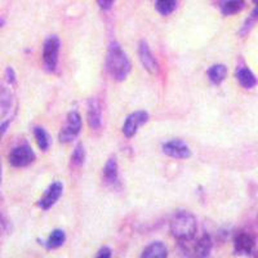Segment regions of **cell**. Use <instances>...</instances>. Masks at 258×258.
<instances>
[{
	"instance_id": "1",
	"label": "cell",
	"mask_w": 258,
	"mask_h": 258,
	"mask_svg": "<svg viewBox=\"0 0 258 258\" xmlns=\"http://www.w3.org/2000/svg\"><path fill=\"white\" fill-rule=\"evenodd\" d=\"M106 66L109 70L110 75L117 82H123L131 73L132 64L129 61L126 53L124 52L120 44L116 41H112L107 49V57H106Z\"/></svg>"
},
{
	"instance_id": "2",
	"label": "cell",
	"mask_w": 258,
	"mask_h": 258,
	"mask_svg": "<svg viewBox=\"0 0 258 258\" xmlns=\"http://www.w3.org/2000/svg\"><path fill=\"white\" fill-rule=\"evenodd\" d=\"M198 230L197 218L187 211H179L170 222V232L179 241L192 240Z\"/></svg>"
},
{
	"instance_id": "3",
	"label": "cell",
	"mask_w": 258,
	"mask_h": 258,
	"mask_svg": "<svg viewBox=\"0 0 258 258\" xmlns=\"http://www.w3.org/2000/svg\"><path fill=\"white\" fill-rule=\"evenodd\" d=\"M80 131H82V117H80L79 112L71 111L68 115L66 123H64V125L61 129V132H59V141L62 144L73 142L74 140H77Z\"/></svg>"
},
{
	"instance_id": "4",
	"label": "cell",
	"mask_w": 258,
	"mask_h": 258,
	"mask_svg": "<svg viewBox=\"0 0 258 258\" xmlns=\"http://www.w3.org/2000/svg\"><path fill=\"white\" fill-rule=\"evenodd\" d=\"M59 47H61V41L58 36L52 35L45 40L44 48H43V62L48 71H54L57 68V62H58Z\"/></svg>"
},
{
	"instance_id": "5",
	"label": "cell",
	"mask_w": 258,
	"mask_h": 258,
	"mask_svg": "<svg viewBox=\"0 0 258 258\" xmlns=\"http://www.w3.org/2000/svg\"><path fill=\"white\" fill-rule=\"evenodd\" d=\"M34 160H35V153L26 144L15 147L12 150V153L9 154V163L16 168L27 167Z\"/></svg>"
},
{
	"instance_id": "6",
	"label": "cell",
	"mask_w": 258,
	"mask_h": 258,
	"mask_svg": "<svg viewBox=\"0 0 258 258\" xmlns=\"http://www.w3.org/2000/svg\"><path fill=\"white\" fill-rule=\"evenodd\" d=\"M149 121V114L146 111H136L129 115L124 121L123 133L126 138H132L137 133L138 128Z\"/></svg>"
},
{
	"instance_id": "7",
	"label": "cell",
	"mask_w": 258,
	"mask_h": 258,
	"mask_svg": "<svg viewBox=\"0 0 258 258\" xmlns=\"http://www.w3.org/2000/svg\"><path fill=\"white\" fill-rule=\"evenodd\" d=\"M62 192H63V185H62V182H53L52 185L47 188L44 195L41 197V199L39 200V207H40L43 211L50 209L57 202H58L59 198L62 197Z\"/></svg>"
},
{
	"instance_id": "8",
	"label": "cell",
	"mask_w": 258,
	"mask_h": 258,
	"mask_svg": "<svg viewBox=\"0 0 258 258\" xmlns=\"http://www.w3.org/2000/svg\"><path fill=\"white\" fill-rule=\"evenodd\" d=\"M165 155L174 159H188L191 156V150L187 145L181 140H172L163 146Z\"/></svg>"
},
{
	"instance_id": "9",
	"label": "cell",
	"mask_w": 258,
	"mask_h": 258,
	"mask_svg": "<svg viewBox=\"0 0 258 258\" xmlns=\"http://www.w3.org/2000/svg\"><path fill=\"white\" fill-rule=\"evenodd\" d=\"M138 56L141 59V63L144 64L145 70L150 74H156L159 71V63L155 59L154 54L150 50L149 44L146 41L142 40L140 43V47H138Z\"/></svg>"
},
{
	"instance_id": "10",
	"label": "cell",
	"mask_w": 258,
	"mask_h": 258,
	"mask_svg": "<svg viewBox=\"0 0 258 258\" xmlns=\"http://www.w3.org/2000/svg\"><path fill=\"white\" fill-rule=\"evenodd\" d=\"M235 252L239 254H250L253 253L255 248V240L252 235L246 234V232H241L239 234L234 240Z\"/></svg>"
},
{
	"instance_id": "11",
	"label": "cell",
	"mask_w": 258,
	"mask_h": 258,
	"mask_svg": "<svg viewBox=\"0 0 258 258\" xmlns=\"http://www.w3.org/2000/svg\"><path fill=\"white\" fill-rule=\"evenodd\" d=\"M88 123L92 129H98L102 125V109L96 98H92L88 105Z\"/></svg>"
},
{
	"instance_id": "12",
	"label": "cell",
	"mask_w": 258,
	"mask_h": 258,
	"mask_svg": "<svg viewBox=\"0 0 258 258\" xmlns=\"http://www.w3.org/2000/svg\"><path fill=\"white\" fill-rule=\"evenodd\" d=\"M236 79H238L239 84L245 89H252L257 85V78L252 70L248 68H240L236 71Z\"/></svg>"
},
{
	"instance_id": "13",
	"label": "cell",
	"mask_w": 258,
	"mask_h": 258,
	"mask_svg": "<svg viewBox=\"0 0 258 258\" xmlns=\"http://www.w3.org/2000/svg\"><path fill=\"white\" fill-rule=\"evenodd\" d=\"M144 258H165L168 257V249L167 246L161 241H155V243L150 244L146 246V249L142 253Z\"/></svg>"
},
{
	"instance_id": "14",
	"label": "cell",
	"mask_w": 258,
	"mask_h": 258,
	"mask_svg": "<svg viewBox=\"0 0 258 258\" xmlns=\"http://www.w3.org/2000/svg\"><path fill=\"white\" fill-rule=\"evenodd\" d=\"M103 177L110 185H115L117 183V179H119V172H117V163L115 158H110L107 160V163L105 164L103 168Z\"/></svg>"
},
{
	"instance_id": "15",
	"label": "cell",
	"mask_w": 258,
	"mask_h": 258,
	"mask_svg": "<svg viewBox=\"0 0 258 258\" xmlns=\"http://www.w3.org/2000/svg\"><path fill=\"white\" fill-rule=\"evenodd\" d=\"M208 78L213 84L220 85L223 80L226 79L227 77V68H226L225 64H213L212 68H209L208 70Z\"/></svg>"
},
{
	"instance_id": "16",
	"label": "cell",
	"mask_w": 258,
	"mask_h": 258,
	"mask_svg": "<svg viewBox=\"0 0 258 258\" xmlns=\"http://www.w3.org/2000/svg\"><path fill=\"white\" fill-rule=\"evenodd\" d=\"M212 246H213V243H212L211 236L208 234L203 235L195 245V254L198 257H208L212 252Z\"/></svg>"
},
{
	"instance_id": "17",
	"label": "cell",
	"mask_w": 258,
	"mask_h": 258,
	"mask_svg": "<svg viewBox=\"0 0 258 258\" xmlns=\"http://www.w3.org/2000/svg\"><path fill=\"white\" fill-rule=\"evenodd\" d=\"M245 7L244 0H226L222 4V13L225 16H232L241 12Z\"/></svg>"
},
{
	"instance_id": "18",
	"label": "cell",
	"mask_w": 258,
	"mask_h": 258,
	"mask_svg": "<svg viewBox=\"0 0 258 258\" xmlns=\"http://www.w3.org/2000/svg\"><path fill=\"white\" fill-rule=\"evenodd\" d=\"M64 240H66V234H64L63 230H53L47 240V248H49V249H57V248L63 245Z\"/></svg>"
},
{
	"instance_id": "19",
	"label": "cell",
	"mask_w": 258,
	"mask_h": 258,
	"mask_svg": "<svg viewBox=\"0 0 258 258\" xmlns=\"http://www.w3.org/2000/svg\"><path fill=\"white\" fill-rule=\"evenodd\" d=\"M34 136H35L36 144H38L39 149L41 151H47L49 149L50 144L49 135L47 133V131L43 126H36V128H34Z\"/></svg>"
},
{
	"instance_id": "20",
	"label": "cell",
	"mask_w": 258,
	"mask_h": 258,
	"mask_svg": "<svg viewBox=\"0 0 258 258\" xmlns=\"http://www.w3.org/2000/svg\"><path fill=\"white\" fill-rule=\"evenodd\" d=\"M155 8L161 16H169L177 8V0H156Z\"/></svg>"
},
{
	"instance_id": "21",
	"label": "cell",
	"mask_w": 258,
	"mask_h": 258,
	"mask_svg": "<svg viewBox=\"0 0 258 258\" xmlns=\"http://www.w3.org/2000/svg\"><path fill=\"white\" fill-rule=\"evenodd\" d=\"M85 161V149L83 145H78L77 149L74 150L73 156H71V163H73L75 167H82Z\"/></svg>"
},
{
	"instance_id": "22",
	"label": "cell",
	"mask_w": 258,
	"mask_h": 258,
	"mask_svg": "<svg viewBox=\"0 0 258 258\" xmlns=\"http://www.w3.org/2000/svg\"><path fill=\"white\" fill-rule=\"evenodd\" d=\"M12 103V96L7 89H0V107L4 110H8Z\"/></svg>"
},
{
	"instance_id": "23",
	"label": "cell",
	"mask_w": 258,
	"mask_h": 258,
	"mask_svg": "<svg viewBox=\"0 0 258 258\" xmlns=\"http://www.w3.org/2000/svg\"><path fill=\"white\" fill-rule=\"evenodd\" d=\"M97 3L102 11H110L111 7L114 6L115 0H97Z\"/></svg>"
},
{
	"instance_id": "24",
	"label": "cell",
	"mask_w": 258,
	"mask_h": 258,
	"mask_svg": "<svg viewBox=\"0 0 258 258\" xmlns=\"http://www.w3.org/2000/svg\"><path fill=\"white\" fill-rule=\"evenodd\" d=\"M6 77H7V82L9 84H15L16 83V73L12 68H7L6 70Z\"/></svg>"
},
{
	"instance_id": "25",
	"label": "cell",
	"mask_w": 258,
	"mask_h": 258,
	"mask_svg": "<svg viewBox=\"0 0 258 258\" xmlns=\"http://www.w3.org/2000/svg\"><path fill=\"white\" fill-rule=\"evenodd\" d=\"M112 255V252L110 248H107V246H103V248H101L100 250H98V254H97V257L100 258H110Z\"/></svg>"
},
{
	"instance_id": "26",
	"label": "cell",
	"mask_w": 258,
	"mask_h": 258,
	"mask_svg": "<svg viewBox=\"0 0 258 258\" xmlns=\"http://www.w3.org/2000/svg\"><path fill=\"white\" fill-rule=\"evenodd\" d=\"M8 126H9V121H4L3 124H0V140H2V137L4 136V133L7 132Z\"/></svg>"
},
{
	"instance_id": "27",
	"label": "cell",
	"mask_w": 258,
	"mask_h": 258,
	"mask_svg": "<svg viewBox=\"0 0 258 258\" xmlns=\"http://www.w3.org/2000/svg\"><path fill=\"white\" fill-rule=\"evenodd\" d=\"M253 3L255 4V8L253 9V13H255L258 16V0H253Z\"/></svg>"
},
{
	"instance_id": "28",
	"label": "cell",
	"mask_w": 258,
	"mask_h": 258,
	"mask_svg": "<svg viewBox=\"0 0 258 258\" xmlns=\"http://www.w3.org/2000/svg\"><path fill=\"white\" fill-rule=\"evenodd\" d=\"M3 25H4V20L3 18H0V27L3 26Z\"/></svg>"
},
{
	"instance_id": "29",
	"label": "cell",
	"mask_w": 258,
	"mask_h": 258,
	"mask_svg": "<svg viewBox=\"0 0 258 258\" xmlns=\"http://www.w3.org/2000/svg\"><path fill=\"white\" fill-rule=\"evenodd\" d=\"M0 181H2V163H0Z\"/></svg>"
},
{
	"instance_id": "30",
	"label": "cell",
	"mask_w": 258,
	"mask_h": 258,
	"mask_svg": "<svg viewBox=\"0 0 258 258\" xmlns=\"http://www.w3.org/2000/svg\"><path fill=\"white\" fill-rule=\"evenodd\" d=\"M3 227V221H2V218H0V229Z\"/></svg>"
}]
</instances>
